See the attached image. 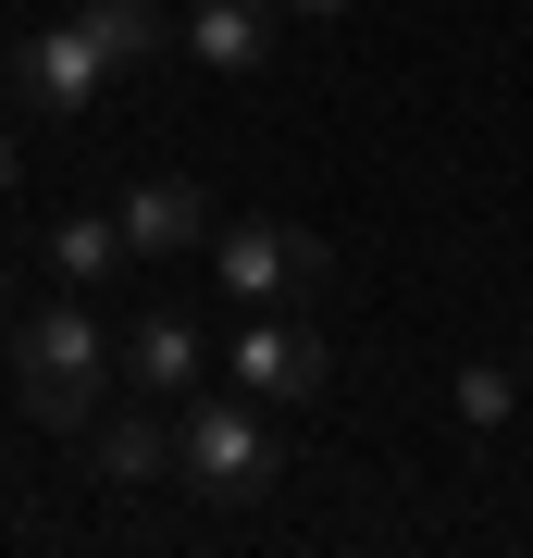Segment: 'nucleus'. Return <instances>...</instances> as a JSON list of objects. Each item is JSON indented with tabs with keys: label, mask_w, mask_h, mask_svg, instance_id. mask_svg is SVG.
I'll list each match as a JSON object with an SVG mask.
<instances>
[{
	"label": "nucleus",
	"mask_w": 533,
	"mask_h": 558,
	"mask_svg": "<svg viewBox=\"0 0 533 558\" xmlns=\"http://www.w3.org/2000/svg\"><path fill=\"white\" fill-rule=\"evenodd\" d=\"M112 373H124V348L87 323V286H62V299H38V311L13 323V398H25L38 435H75Z\"/></svg>",
	"instance_id": "1"
},
{
	"label": "nucleus",
	"mask_w": 533,
	"mask_h": 558,
	"mask_svg": "<svg viewBox=\"0 0 533 558\" xmlns=\"http://www.w3.org/2000/svg\"><path fill=\"white\" fill-rule=\"evenodd\" d=\"M174 472L198 484V497H223V509H249L261 484L286 472V447H274V422H261V398L237 385V398H198L174 422Z\"/></svg>",
	"instance_id": "2"
},
{
	"label": "nucleus",
	"mask_w": 533,
	"mask_h": 558,
	"mask_svg": "<svg viewBox=\"0 0 533 558\" xmlns=\"http://www.w3.org/2000/svg\"><path fill=\"white\" fill-rule=\"evenodd\" d=\"M211 274H223L237 311H274V299H323V286H336V248L298 236V223L237 211V223H211Z\"/></svg>",
	"instance_id": "3"
},
{
	"label": "nucleus",
	"mask_w": 533,
	"mask_h": 558,
	"mask_svg": "<svg viewBox=\"0 0 533 558\" xmlns=\"http://www.w3.org/2000/svg\"><path fill=\"white\" fill-rule=\"evenodd\" d=\"M237 385H249V398H274V410L323 398V385H336L323 323H237Z\"/></svg>",
	"instance_id": "4"
},
{
	"label": "nucleus",
	"mask_w": 533,
	"mask_h": 558,
	"mask_svg": "<svg viewBox=\"0 0 533 558\" xmlns=\"http://www.w3.org/2000/svg\"><path fill=\"white\" fill-rule=\"evenodd\" d=\"M13 87H25L38 112H87L99 87H112V50L87 38V13H75V25H38V38L13 50Z\"/></svg>",
	"instance_id": "5"
},
{
	"label": "nucleus",
	"mask_w": 533,
	"mask_h": 558,
	"mask_svg": "<svg viewBox=\"0 0 533 558\" xmlns=\"http://www.w3.org/2000/svg\"><path fill=\"white\" fill-rule=\"evenodd\" d=\"M112 223H124V248H137V274H149V260L211 248V199H198L186 174H137V186L112 199Z\"/></svg>",
	"instance_id": "6"
},
{
	"label": "nucleus",
	"mask_w": 533,
	"mask_h": 558,
	"mask_svg": "<svg viewBox=\"0 0 533 558\" xmlns=\"http://www.w3.org/2000/svg\"><path fill=\"white\" fill-rule=\"evenodd\" d=\"M112 348H124V385H137V398H186V385H198V360H211L186 311H137Z\"/></svg>",
	"instance_id": "7"
},
{
	"label": "nucleus",
	"mask_w": 533,
	"mask_h": 558,
	"mask_svg": "<svg viewBox=\"0 0 533 558\" xmlns=\"http://www.w3.org/2000/svg\"><path fill=\"white\" fill-rule=\"evenodd\" d=\"M274 13L286 0H186V50L211 62V75H261V62H274Z\"/></svg>",
	"instance_id": "8"
},
{
	"label": "nucleus",
	"mask_w": 533,
	"mask_h": 558,
	"mask_svg": "<svg viewBox=\"0 0 533 558\" xmlns=\"http://www.w3.org/2000/svg\"><path fill=\"white\" fill-rule=\"evenodd\" d=\"M50 274L62 286H112V274H137V248H124L112 211H75V223H50Z\"/></svg>",
	"instance_id": "9"
},
{
	"label": "nucleus",
	"mask_w": 533,
	"mask_h": 558,
	"mask_svg": "<svg viewBox=\"0 0 533 558\" xmlns=\"http://www.w3.org/2000/svg\"><path fill=\"white\" fill-rule=\"evenodd\" d=\"M87 472H99V484H161V472H174V435H161L149 410H124V422H99Z\"/></svg>",
	"instance_id": "10"
},
{
	"label": "nucleus",
	"mask_w": 533,
	"mask_h": 558,
	"mask_svg": "<svg viewBox=\"0 0 533 558\" xmlns=\"http://www.w3.org/2000/svg\"><path fill=\"white\" fill-rule=\"evenodd\" d=\"M75 13H87V38L112 50V75H137L161 50V0H75Z\"/></svg>",
	"instance_id": "11"
},
{
	"label": "nucleus",
	"mask_w": 533,
	"mask_h": 558,
	"mask_svg": "<svg viewBox=\"0 0 533 558\" xmlns=\"http://www.w3.org/2000/svg\"><path fill=\"white\" fill-rule=\"evenodd\" d=\"M509 398H521L509 360H472V373H459V422H472V435H484V422H509Z\"/></svg>",
	"instance_id": "12"
},
{
	"label": "nucleus",
	"mask_w": 533,
	"mask_h": 558,
	"mask_svg": "<svg viewBox=\"0 0 533 558\" xmlns=\"http://www.w3.org/2000/svg\"><path fill=\"white\" fill-rule=\"evenodd\" d=\"M286 13H348V0H286Z\"/></svg>",
	"instance_id": "13"
}]
</instances>
